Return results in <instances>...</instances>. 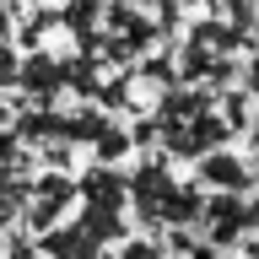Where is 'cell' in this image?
I'll list each match as a JSON object with an SVG mask.
<instances>
[{"label": "cell", "mask_w": 259, "mask_h": 259, "mask_svg": "<svg viewBox=\"0 0 259 259\" xmlns=\"http://www.w3.org/2000/svg\"><path fill=\"white\" fill-rule=\"evenodd\" d=\"M60 205H65V184H60V178H49V184H44V200H38V222H49Z\"/></svg>", "instance_id": "obj_1"}]
</instances>
